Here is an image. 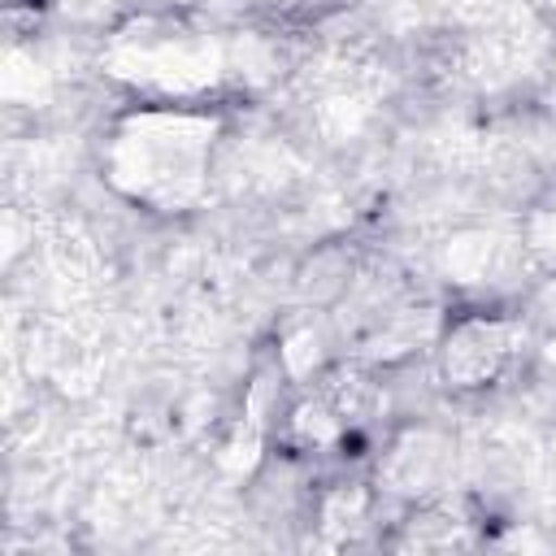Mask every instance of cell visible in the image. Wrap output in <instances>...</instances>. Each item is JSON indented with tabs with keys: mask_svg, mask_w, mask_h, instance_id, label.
Here are the masks:
<instances>
[{
	"mask_svg": "<svg viewBox=\"0 0 556 556\" xmlns=\"http://www.w3.org/2000/svg\"><path fill=\"white\" fill-rule=\"evenodd\" d=\"M508 356H513V326L491 313L456 317L439 343V369H443L447 387H460V391L495 382L504 374Z\"/></svg>",
	"mask_w": 556,
	"mask_h": 556,
	"instance_id": "obj_1",
	"label": "cell"
}]
</instances>
